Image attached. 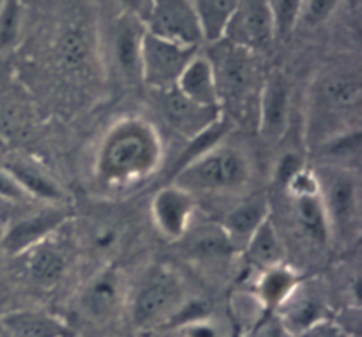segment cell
<instances>
[{"mask_svg":"<svg viewBox=\"0 0 362 337\" xmlns=\"http://www.w3.org/2000/svg\"><path fill=\"white\" fill-rule=\"evenodd\" d=\"M156 94L161 95L159 97V108H161L166 124L172 129H175L180 136L187 138V140L200 134L202 131H205L223 117L221 110L202 108V106L187 101L175 87L158 90Z\"/></svg>","mask_w":362,"mask_h":337,"instance_id":"obj_15","label":"cell"},{"mask_svg":"<svg viewBox=\"0 0 362 337\" xmlns=\"http://www.w3.org/2000/svg\"><path fill=\"white\" fill-rule=\"evenodd\" d=\"M251 337H293L292 332L285 327L274 313L265 314L264 320L250 332Z\"/></svg>","mask_w":362,"mask_h":337,"instance_id":"obj_35","label":"cell"},{"mask_svg":"<svg viewBox=\"0 0 362 337\" xmlns=\"http://www.w3.org/2000/svg\"><path fill=\"white\" fill-rule=\"evenodd\" d=\"M119 240H120L119 230L112 225L98 226L95 232L92 233V247H94L98 253H108V251L115 249Z\"/></svg>","mask_w":362,"mask_h":337,"instance_id":"obj_36","label":"cell"},{"mask_svg":"<svg viewBox=\"0 0 362 337\" xmlns=\"http://www.w3.org/2000/svg\"><path fill=\"white\" fill-rule=\"evenodd\" d=\"M240 253H244L247 264L258 268V272L285 264V244L279 235L278 226L272 221V215L262 223L260 228L251 235V239L247 240Z\"/></svg>","mask_w":362,"mask_h":337,"instance_id":"obj_23","label":"cell"},{"mask_svg":"<svg viewBox=\"0 0 362 337\" xmlns=\"http://www.w3.org/2000/svg\"><path fill=\"white\" fill-rule=\"evenodd\" d=\"M2 2H4V0H0V6H2Z\"/></svg>","mask_w":362,"mask_h":337,"instance_id":"obj_39","label":"cell"},{"mask_svg":"<svg viewBox=\"0 0 362 337\" xmlns=\"http://www.w3.org/2000/svg\"><path fill=\"white\" fill-rule=\"evenodd\" d=\"M0 165L16 180L28 200L45 205H69V196L62 184L35 162L25 158H7Z\"/></svg>","mask_w":362,"mask_h":337,"instance_id":"obj_16","label":"cell"},{"mask_svg":"<svg viewBox=\"0 0 362 337\" xmlns=\"http://www.w3.org/2000/svg\"><path fill=\"white\" fill-rule=\"evenodd\" d=\"M292 117V87L279 71L267 74L257 102V126L262 138L278 141L285 136Z\"/></svg>","mask_w":362,"mask_h":337,"instance_id":"obj_13","label":"cell"},{"mask_svg":"<svg viewBox=\"0 0 362 337\" xmlns=\"http://www.w3.org/2000/svg\"><path fill=\"white\" fill-rule=\"evenodd\" d=\"M292 201V219L300 235L317 247H327L332 244L327 214L317 191L300 194H288Z\"/></svg>","mask_w":362,"mask_h":337,"instance_id":"obj_20","label":"cell"},{"mask_svg":"<svg viewBox=\"0 0 362 337\" xmlns=\"http://www.w3.org/2000/svg\"><path fill=\"white\" fill-rule=\"evenodd\" d=\"M189 253L194 260L202 264H212V261L228 260L233 253H239V251L232 246L221 226L211 225L194 233Z\"/></svg>","mask_w":362,"mask_h":337,"instance_id":"obj_27","label":"cell"},{"mask_svg":"<svg viewBox=\"0 0 362 337\" xmlns=\"http://www.w3.org/2000/svg\"><path fill=\"white\" fill-rule=\"evenodd\" d=\"M361 147L362 141L359 127V129H352L343 134H338V136L317 145L311 150L315 152L317 165H331L341 166V168L359 170Z\"/></svg>","mask_w":362,"mask_h":337,"instance_id":"obj_25","label":"cell"},{"mask_svg":"<svg viewBox=\"0 0 362 337\" xmlns=\"http://www.w3.org/2000/svg\"><path fill=\"white\" fill-rule=\"evenodd\" d=\"M274 21L276 39L286 37L299 25L304 0H267Z\"/></svg>","mask_w":362,"mask_h":337,"instance_id":"obj_29","label":"cell"},{"mask_svg":"<svg viewBox=\"0 0 362 337\" xmlns=\"http://www.w3.org/2000/svg\"><path fill=\"white\" fill-rule=\"evenodd\" d=\"M193 6L204 35V45L221 41L237 0H193Z\"/></svg>","mask_w":362,"mask_h":337,"instance_id":"obj_26","label":"cell"},{"mask_svg":"<svg viewBox=\"0 0 362 337\" xmlns=\"http://www.w3.org/2000/svg\"><path fill=\"white\" fill-rule=\"evenodd\" d=\"M175 336H177V334H175ZM177 337H179V336H177Z\"/></svg>","mask_w":362,"mask_h":337,"instance_id":"obj_40","label":"cell"},{"mask_svg":"<svg viewBox=\"0 0 362 337\" xmlns=\"http://www.w3.org/2000/svg\"><path fill=\"white\" fill-rule=\"evenodd\" d=\"M318 194L327 214L332 244L352 246L361 235L362 200L359 170L315 165Z\"/></svg>","mask_w":362,"mask_h":337,"instance_id":"obj_5","label":"cell"},{"mask_svg":"<svg viewBox=\"0 0 362 337\" xmlns=\"http://www.w3.org/2000/svg\"><path fill=\"white\" fill-rule=\"evenodd\" d=\"M175 88L197 106L209 110H221L219 90L214 67L205 53L198 52L177 80Z\"/></svg>","mask_w":362,"mask_h":337,"instance_id":"obj_18","label":"cell"},{"mask_svg":"<svg viewBox=\"0 0 362 337\" xmlns=\"http://www.w3.org/2000/svg\"><path fill=\"white\" fill-rule=\"evenodd\" d=\"M0 337H73V331L55 314L18 309L0 314Z\"/></svg>","mask_w":362,"mask_h":337,"instance_id":"obj_19","label":"cell"},{"mask_svg":"<svg viewBox=\"0 0 362 337\" xmlns=\"http://www.w3.org/2000/svg\"><path fill=\"white\" fill-rule=\"evenodd\" d=\"M299 283L300 276L297 274L296 268H292L286 264H281L278 267L258 272V278L251 292L257 295V299L260 300V304L267 313H276L278 307L299 286Z\"/></svg>","mask_w":362,"mask_h":337,"instance_id":"obj_22","label":"cell"},{"mask_svg":"<svg viewBox=\"0 0 362 337\" xmlns=\"http://www.w3.org/2000/svg\"><path fill=\"white\" fill-rule=\"evenodd\" d=\"M145 34L144 21L133 14L122 13L113 23L112 53L113 66L126 83H136L140 78V49Z\"/></svg>","mask_w":362,"mask_h":337,"instance_id":"obj_14","label":"cell"},{"mask_svg":"<svg viewBox=\"0 0 362 337\" xmlns=\"http://www.w3.org/2000/svg\"><path fill=\"white\" fill-rule=\"evenodd\" d=\"M341 0H304L303 14H300L299 25L308 28H315L331 20L338 11Z\"/></svg>","mask_w":362,"mask_h":337,"instance_id":"obj_32","label":"cell"},{"mask_svg":"<svg viewBox=\"0 0 362 337\" xmlns=\"http://www.w3.org/2000/svg\"><path fill=\"white\" fill-rule=\"evenodd\" d=\"M69 219V205H45L41 211L16 219L4 230L0 239L2 251L9 256L25 254L37 244L52 239Z\"/></svg>","mask_w":362,"mask_h":337,"instance_id":"obj_10","label":"cell"},{"mask_svg":"<svg viewBox=\"0 0 362 337\" xmlns=\"http://www.w3.org/2000/svg\"><path fill=\"white\" fill-rule=\"evenodd\" d=\"M251 179L253 162L247 152L239 145L223 140L177 170L172 184L182 187L193 196H225L246 191Z\"/></svg>","mask_w":362,"mask_h":337,"instance_id":"obj_3","label":"cell"},{"mask_svg":"<svg viewBox=\"0 0 362 337\" xmlns=\"http://www.w3.org/2000/svg\"><path fill=\"white\" fill-rule=\"evenodd\" d=\"M141 21L145 30L158 37L193 48L204 45L193 0H148Z\"/></svg>","mask_w":362,"mask_h":337,"instance_id":"obj_8","label":"cell"},{"mask_svg":"<svg viewBox=\"0 0 362 337\" xmlns=\"http://www.w3.org/2000/svg\"><path fill=\"white\" fill-rule=\"evenodd\" d=\"M223 41L251 53L265 52L276 41L274 21L267 0H237Z\"/></svg>","mask_w":362,"mask_h":337,"instance_id":"obj_11","label":"cell"},{"mask_svg":"<svg viewBox=\"0 0 362 337\" xmlns=\"http://www.w3.org/2000/svg\"><path fill=\"white\" fill-rule=\"evenodd\" d=\"M304 166L308 165L297 152H286V154H283L281 158H279L278 165H276L274 182L278 184V186L285 187L286 184L292 180V177L297 175Z\"/></svg>","mask_w":362,"mask_h":337,"instance_id":"obj_33","label":"cell"},{"mask_svg":"<svg viewBox=\"0 0 362 337\" xmlns=\"http://www.w3.org/2000/svg\"><path fill=\"white\" fill-rule=\"evenodd\" d=\"M362 110V76L357 66L334 64L322 69L310 85L304 112V136L310 148L359 129Z\"/></svg>","mask_w":362,"mask_h":337,"instance_id":"obj_2","label":"cell"},{"mask_svg":"<svg viewBox=\"0 0 362 337\" xmlns=\"http://www.w3.org/2000/svg\"><path fill=\"white\" fill-rule=\"evenodd\" d=\"M173 332L179 337H233L232 327L212 313L198 320L187 321L173 329Z\"/></svg>","mask_w":362,"mask_h":337,"instance_id":"obj_30","label":"cell"},{"mask_svg":"<svg viewBox=\"0 0 362 337\" xmlns=\"http://www.w3.org/2000/svg\"><path fill=\"white\" fill-rule=\"evenodd\" d=\"M127 292L129 286L122 272L105 267L83 285L78 295V311L92 324H108L126 306Z\"/></svg>","mask_w":362,"mask_h":337,"instance_id":"obj_9","label":"cell"},{"mask_svg":"<svg viewBox=\"0 0 362 337\" xmlns=\"http://www.w3.org/2000/svg\"><path fill=\"white\" fill-rule=\"evenodd\" d=\"M293 337H352V334L341 324H338V321L324 318V320L310 325V327L300 331L299 334H296Z\"/></svg>","mask_w":362,"mask_h":337,"instance_id":"obj_34","label":"cell"},{"mask_svg":"<svg viewBox=\"0 0 362 337\" xmlns=\"http://www.w3.org/2000/svg\"><path fill=\"white\" fill-rule=\"evenodd\" d=\"M23 30L21 0H4L0 6V53L11 52L18 45Z\"/></svg>","mask_w":362,"mask_h":337,"instance_id":"obj_28","label":"cell"},{"mask_svg":"<svg viewBox=\"0 0 362 337\" xmlns=\"http://www.w3.org/2000/svg\"><path fill=\"white\" fill-rule=\"evenodd\" d=\"M163 161L161 134L144 117H124L99 140L92 162L94 180L110 191L144 182Z\"/></svg>","mask_w":362,"mask_h":337,"instance_id":"obj_1","label":"cell"},{"mask_svg":"<svg viewBox=\"0 0 362 337\" xmlns=\"http://www.w3.org/2000/svg\"><path fill=\"white\" fill-rule=\"evenodd\" d=\"M232 311L239 325L250 329V332L264 320L265 314H269L253 292L235 293L232 300Z\"/></svg>","mask_w":362,"mask_h":337,"instance_id":"obj_31","label":"cell"},{"mask_svg":"<svg viewBox=\"0 0 362 337\" xmlns=\"http://www.w3.org/2000/svg\"><path fill=\"white\" fill-rule=\"evenodd\" d=\"M0 200L11 201V203H25L28 200L27 194L21 191L16 180L7 173V170L0 165Z\"/></svg>","mask_w":362,"mask_h":337,"instance_id":"obj_37","label":"cell"},{"mask_svg":"<svg viewBox=\"0 0 362 337\" xmlns=\"http://www.w3.org/2000/svg\"><path fill=\"white\" fill-rule=\"evenodd\" d=\"M115 2L122 7V13L133 14L141 20L145 16V11H147L148 0H115Z\"/></svg>","mask_w":362,"mask_h":337,"instance_id":"obj_38","label":"cell"},{"mask_svg":"<svg viewBox=\"0 0 362 337\" xmlns=\"http://www.w3.org/2000/svg\"><path fill=\"white\" fill-rule=\"evenodd\" d=\"M197 212V196L175 184L161 187L152 196L151 218L159 235L179 242L191 232Z\"/></svg>","mask_w":362,"mask_h":337,"instance_id":"obj_12","label":"cell"},{"mask_svg":"<svg viewBox=\"0 0 362 337\" xmlns=\"http://www.w3.org/2000/svg\"><path fill=\"white\" fill-rule=\"evenodd\" d=\"M187 293L179 272L168 265H152L127 292V313L134 329L141 332L168 327Z\"/></svg>","mask_w":362,"mask_h":337,"instance_id":"obj_4","label":"cell"},{"mask_svg":"<svg viewBox=\"0 0 362 337\" xmlns=\"http://www.w3.org/2000/svg\"><path fill=\"white\" fill-rule=\"evenodd\" d=\"M205 55L214 67L221 112L226 101L237 102L239 106L247 102L250 97H257L258 101L265 78L260 80L258 76L257 53H251L221 39L209 45V52Z\"/></svg>","mask_w":362,"mask_h":337,"instance_id":"obj_6","label":"cell"},{"mask_svg":"<svg viewBox=\"0 0 362 337\" xmlns=\"http://www.w3.org/2000/svg\"><path fill=\"white\" fill-rule=\"evenodd\" d=\"M25 268L32 281L42 288L57 285L67 271V256L52 239L37 244L25 253Z\"/></svg>","mask_w":362,"mask_h":337,"instance_id":"obj_24","label":"cell"},{"mask_svg":"<svg viewBox=\"0 0 362 337\" xmlns=\"http://www.w3.org/2000/svg\"><path fill=\"white\" fill-rule=\"evenodd\" d=\"M272 215L271 201L265 193H253L230 208L219 226L237 251H243L247 240L262 226L265 219Z\"/></svg>","mask_w":362,"mask_h":337,"instance_id":"obj_17","label":"cell"},{"mask_svg":"<svg viewBox=\"0 0 362 337\" xmlns=\"http://www.w3.org/2000/svg\"><path fill=\"white\" fill-rule=\"evenodd\" d=\"M274 314L293 336L299 334L310 325L327 318L325 317V304L320 293L304 281L299 283L292 295L278 307Z\"/></svg>","mask_w":362,"mask_h":337,"instance_id":"obj_21","label":"cell"},{"mask_svg":"<svg viewBox=\"0 0 362 337\" xmlns=\"http://www.w3.org/2000/svg\"><path fill=\"white\" fill-rule=\"evenodd\" d=\"M198 52L200 48L179 45L145 30L140 49L141 83L154 92L175 87L182 71Z\"/></svg>","mask_w":362,"mask_h":337,"instance_id":"obj_7","label":"cell"}]
</instances>
